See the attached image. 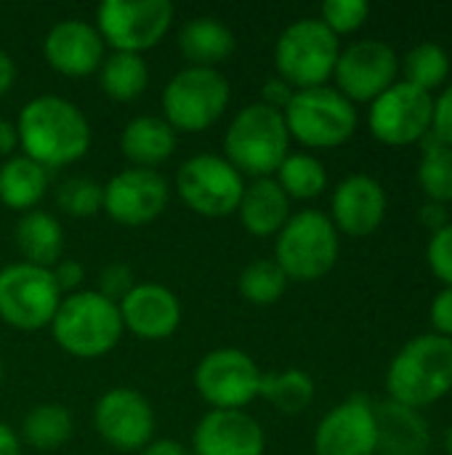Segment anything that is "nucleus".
I'll return each instance as SVG.
<instances>
[{"instance_id":"nucleus-1","label":"nucleus","mask_w":452,"mask_h":455,"mask_svg":"<svg viewBox=\"0 0 452 455\" xmlns=\"http://www.w3.org/2000/svg\"><path fill=\"white\" fill-rule=\"evenodd\" d=\"M16 133L19 149L45 171L83 160L93 141L85 112L56 93L29 99L16 117Z\"/></svg>"},{"instance_id":"nucleus-2","label":"nucleus","mask_w":452,"mask_h":455,"mask_svg":"<svg viewBox=\"0 0 452 455\" xmlns=\"http://www.w3.org/2000/svg\"><path fill=\"white\" fill-rule=\"evenodd\" d=\"M452 392V339L421 333L402 344L386 368V395L410 411L437 405Z\"/></svg>"},{"instance_id":"nucleus-3","label":"nucleus","mask_w":452,"mask_h":455,"mask_svg":"<svg viewBox=\"0 0 452 455\" xmlns=\"http://www.w3.org/2000/svg\"><path fill=\"white\" fill-rule=\"evenodd\" d=\"M125 328L115 301L104 299L99 291H77L61 299L53 320L51 336L61 352L77 360H99L109 355Z\"/></svg>"},{"instance_id":"nucleus-4","label":"nucleus","mask_w":452,"mask_h":455,"mask_svg":"<svg viewBox=\"0 0 452 455\" xmlns=\"http://www.w3.org/2000/svg\"><path fill=\"white\" fill-rule=\"evenodd\" d=\"M290 155V133L282 112L253 101L245 104L224 133V157L250 179H269Z\"/></svg>"},{"instance_id":"nucleus-5","label":"nucleus","mask_w":452,"mask_h":455,"mask_svg":"<svg viewBox=\"0 0 452 455\" xmlns=\"http://www.w3.org/2000/svg\"><path fill=\"white\" fill-rule=\"evenodd\" d=\"M341 253V235L330 216L304 208L288 219L274 237V261L290 283H317L333 272Z\"/></svg>"},{"instance_id":"nucleus-6","label":"nucleus","mask_w":452,"mask_h":455,"mask_svg":"<svg viewBox=\"0 0 452 455\" xmlns=\"http://www.w3.org/2000/svg\"><path fill=\"white\" fill-rule=\"evenodd\" d=\"M229 99L232 85L218 67H184L165 83L160 104L176 133H202L221 120Z\"/></svg>"},{"instance_id":"nucleus-7","label":"nucleus","mask_w":452,"mask_h":455,"mask_svg":"<svg viewBox=\"0 0 452 455\" xmlns=\"http://www.w3.org/2000/svg\"><path fill=\"white\" fill-rule=\"evenodd\" d=\"M282 117L290 141H298L306 149H338L360 125L357 107L333 85L296 91L282 109Z\"/></svg>"},{"instance_id":"nucleus-8","label":"nucleus","mask_w":452,"mask_h":455,"mask_svg":"<svg viewBox=\"0 0 452 455\" xmlns=\"http://www.w3.org/2000/svg\"><path fill=\"white\" fill-rule=\"evenodd\" d=\"M341 40L317 19L304 16L290 21L274 43V67L290 88H320L333 80Z\"/></svg>"},{"instance_id":"nucleus-9","label":"nucleus","mask_w":452,"mask_h":455,"mask_svg":"<svg viewBox=\"0 0 452 455\" xmlns=\"http://www.w3.org/2000/svg\"><path fill=\"white\" fill-rule=\"evenodd\" d=\"M61 299L64 293L48 267L13 261L0 269V320L13 331L51 328Z\"/></svg>"},{"instance_id":"nucleus-10","label":"nucleus","mask_w":452,"mask_h":455,"mask_svg":"<svg viewBox=\"0 0 452 455\" xmlns=\"http://www.w3.org/2000/svg\"><path fill=\"white\" fill-rule=\"evenodd\" d=\"M176 192L181 203L205 219H226L237 213L245 192V176L224 155H192L176 171Z\"/></svg>"},{"instance_id":"nucleus-11","label":"nucleus","mask_w":452,"mask_h":455,"mask_svg":"<svg viewBox=\"0 0 452 455\" xmlns=\"http://www.w3.org/2000/svg\"><path fill=\"white\" fill-rule=\"evenodd\" d=\"M173 16L170 0H104L96 8V29L112 51L144 56L170 32Z\"/></svg>"},{"instance_id":"nucleus-12","label":"nucleus","mask_w":452,"mask_h":455,"mask_svg":"<svg viewBox=\"0 0 452 455\" xmlns=\"http://www.w3.org/2000/svg\"><path fill=\"white\" fill-rule=\"evenodd\" d=\"M192 379L197 395L210 405V411H245L261 397L264 373L248 352L221 347L197 363Z\"/></svg>"},{"instance_id":"nucleus-13","label":"nucleus","mask_w":452,"mask_h":455,"mask_svg":"<svg viewBox=\"0 0 452 455\" xmlns=\"http://www.w3.org/2000/svg\"><path fill=\"white\" fill-rule=\"evenodd\" d=\"M434 96L397 80L376 101L368 104L370 136L386 147H413L432 133Z\"/></svg>"},{"instance_id":"nucleus-14","label":"nucleus","mask_w":452,"mask_h":455,"mask_svg":"<svg viewBox=\"0 0 452 455\" xmlns=\"http://www.w3.org/2000/svg\"><path fill=\"white\" fill-rule=\"evenodd\" d=\"M333 80L352 104H370L400 80V56L386 40H354L341 48Z\"/></svg>"},{"instance_id":"nucleus-15","label":"nucleus","mask_w":452,"mask_h":455,"mask_svg":"<svg viewBox=\"0 0 452 455\" xmlns=\"http://www.w3.org/2000/svg\"><path fill=\"white\" fill-rule=\"evenodd\" d=\"M96 435L117 453H141L157 429L152 403L128 387H115L104 392L93 405Z\"/></svg>"},{"instance_id":"nucleus-16","label":"nucleus","mask_w":452,"mask_h":455,"mask_svg":"<svg viewBox=\"0 0 452 455\" xmlns=\"http://www.w3.org/2000/svg\"><path fill=\"white\" fill-rule=\"evenodd\" d=\"M170 187L160 171L125 168L104 184V213L123 227H144L168 208Z\"/></svg>"},{"instance_id":"nucleus-17","label":"nucleus","mask_w":452,"mask_h":455,"mask_svg":"<svg viewBox=\"0 0 452 455\" xmlns=\"http://www.w3.org/2000/svg\"><path fill=\"white\" fill-rule=\"evenodd\" d=\"M314 455H378L376 403L365 395L330 408L314 429Z\"/></svg>"},{"instance_id":"nucleus-18","label":"nucleus","mask_w":452,"mask_h":455,"mask_svg":"<svg viewBox=\"0 0 452 455\" xmlns=\"http://www.w3.org/2000/svg\"><path fill=\"white\" fill-rule=\"evenodd\" d=\"M389 211L386 189L368 173H352L341 179L330 197V221L338 235L362 240L381 229Z\"/></svg>"},{"instance_id":"nucleus-19","label":"nucleus","mask_w":452,"mask_h":455,"mask_svg":"<svg viewBox=\"0 0 452 455\" xmlns=\"http://www.w3.org/2000/svg\"><path fill=\"white\" fill-rule=\"evenodd\" d=\"M43 56L64 77H88L107 59V43L96 24L83 19L56 21L43 40Z\"/></svg>"},{"instance_id":"nucleus-20","label":"nucleus","mask_w":452,"mask_h":455,"mask_svg":"<svg viewBox=\"0 0 452 455\" xmlns=\"http://www.w3.org/2000/svg\"><path fill=\"white\" fill-rule=\"evenodd\" d=\"M123 328L144 341L170 339L184 317L178 296L160 283H136V288L117 304Z\"/></svg>"},{"instance_id":"nucleus-21","label":"nucleus","mask_w":452,"mask_h":455,"mask_svg":"<svg viewBox=\"0 0 452 455\" xmlns=\"http://www.w3.org/2000/svg\"><path fill=\"white\" fill-rule=\"evenodd\" d=\"M192 455H264L266 432L248 411H208L192 432Z\"/></svg>"},{"instance_id":"nucleus-22","label":"nucleus","mask_w":452,"mask_h":455,"mask_svg":"<svg viewBox=\"0 0 452 455\" xmlns=\"http://www.w3.org/2000/svg\"><path fill=\"white\" fill-rule=\"evenodd\" d=\"M240 224L245 227L248 235L253 237H277L280 229L288 224L293 216L290 211V197L282 192V187L269 179H250L245 184L242 200L237 205Z\"/></svg>"},{"instance_id":"nucleus-23","label":"nucleus","mask_w":452,"mask_h":455,"mask_svg":"<svg viewBox=\"0 0 452 455\" xmlns=\"http://www.w3.org/2000/svg\"><path fill=\"white\" fill-rule=\"evenodd\" d=\"M378 455H426L432 448V429L421 411H410L392 400L376 403Z\"/></svg>"},{"instance_id":"nucleus-24","label":"nucleus","mask_w":452,"mask_h":455,"mask_svg":"<svg viewBox=\"0 0 452 455\" xmlns=\"http://www.w3.org/2000/svg\"><path fill=\"white\" fill-rule=\"evenodd\" d=\"M178 136L157 115H139L125 123L120 133V149L133 168H157L176 152Z\"/></svg>"},{"instance_id":"nucleus-25","label":"nucleus","mask_w":452,"mask_h":455,"mask_svg":"<svg viewBox=\"0 0 452 455\" xmlns=\"http://www.w3.org/2000/svg\"><path fill=\"white\" fill-rule=\"evenodd\" d=\"M237 48V37L218 16H194L178 29V51L189 67H213L226 61Z\"/></svg>"},{"instance_id":"nucleus-26","label":"nucleus","mask_w":452,"mask_h":455,"mask_svg":"<svg viewBox=\"0 0 452 455\" xmlns=\"http://www.w3.org/2000/svg\"><path fill=\"white\" fill-rule=\"evenodd\" d=\"M13 243L24 256L21 261L51 269L64 253V229L53 213L35 208L19 216L13 227Z\"/></svg>"},{"instance_id":"nucleus-27","label":"nucleus","mask_w":452,"mask_h":455,"mask_svg":"<svg viewBox=\"0 0 452 455\" xmlns=\"http://www.w3.org/2000/svg\"><path fill=\"white\" fill-rule=\"evenodd\" d=\"M48 171L27 155H13L0 165V203L11 211L29 213L45 197Z\"/></svg>"},{"instance_id":"nucleus-28","label":"nucleus","mask_w":452,"mask_h":455,"mask_svg":"<svg viewBox=\"0 0 452 455\" xmlns=\"http://www.w3.org/2000/svg\"><path fill=\"white\" fill-rule=\"evenodd\" d=\"M450 69V53L434 40H424V43L413 45L400 59V75H402L400 80L408 85H416L418 91H426L432 96H437L445 88Z\"/></svg>"},{"instance_id":"nucleus-29","label":"nucleus","mask_w":452,"mask_h":455,"mask_svg":"<svg viewBox=\"0 0 452 455\" xmlns=\"http://www.w3.org/2000/svg\"><path fill=\"white\" fill-rule=\"evenodd\" d=\"M99 85L115 101H136L149 85V67L141 53L112 51L99 67Z\"/></svg>"},{"instance_id":"nucleus-30","label":"nucleus","mask_w":452,"mask_h":455,"mask_svg":"<svg viewBox=\"0 0 452 455\" xmlns=\"http://www.w3.org/2000/svg\"><path fill=\"white\" fill-rule=\"evenodd\" d=\"M72 432H75L72 413L64 405H59V403H43V405H35L21 419L19 437L29 448L51 453V451H59L61 445H67Z\"/></svg>"},{"instance_id":"nucleus-31","label":"nucleus","mask_w":452,"mask_h":455,"mask_svg":"<svg viewBox=\"0 0 452 455\" xmlns=\"http://www.w3.org/2000/svg\"><path fill=\"white\" fill-rule=\"evenodd\" d=\"M317 387L314 379L301 368H288L280 373H264L261 379V397L285 416H298L314 403Z\"/></svg>"},{"instance_id":"nucleus-32","label":"nucleus","mask_w":452,"mask_h":455,"mask_svg":"<svg viewBox=\"0 0 452 455\" xmlns=\"http://www.w3.org/2000/svg\"><path fill=\"white\" fill-rule=\"evenodd\" d=\"M274 181L293 200H317L328 189V168L312 152H290L274 173Z\"/></svg>"},{"instance_id":"nucleus-33","label":"nucleus","mask_w":452,"mask_h":455,"mask_svg":"<svg viewBox=\"0 0 452 455\" xmlns=\"http://www.w3.org/2000/svg\"><path fill=\"white\" fill-rule=\"evenodd\" d=\"M418 187L429 203H452V149L432 133L421 141V160L416 171Z\"/></svg>"},{"instance_id":"nucleus-34","label":"nucleus","mask_w":452,"mask_h":455,"mask_svg":"<svg viewBox=\"0 0 452 455\" xmlns=\"http://www.w3.org/2000/svg\"><path fill=\"white\" fill-rule=\"evenodd\" d=\"M288 277L285 272L277 267L274 259H258V261H250L242 272H240V280H237V288L242 293V299L253 307H272L277 304L285 291H288Z\"/></svg>"},{"instance_id":"nucleus-35","label":"nucleus","mask_w":452,"mask_h":455,"mask_svg":"<svg viewBox=\"0 0 452 455\" xmlns=\"http://www.w3.org/2000/svg\"><path fill=\"white\" fill-rule=\"evenodd\" d=\"M56 205L72 219H91L104 211V184L85 176H72L59 184Z\"/></svg>"},{"instance_id":"nucleus-36","label":"nucleus","mask_w":452,"mask_h":455,"mask_svg":"<svg viewBox=\"0 0 452 455\" xmlns=\"http://www.w3.org/2000/svg\"><path fill=\"white\" fill-rule=\"evenodd\" d=\"M370 16V5L365 0H328L320 8V21L341 40L344 35H354L365 27Z\"/></svg>"},{"instance_id":"nucleus-37","label":"nucleus","mask_w":452,"mask_h":455,"mask_svg":"<svg viewBox=\"0 0 452 455\" xmlns=\"http://www.w3.org/2000/svg\"><path fill=\"white\" fill-rule=\"evenodd\" d=\"M426 264L429 272L442 283V288H452V221L440 232L429 235Z\"/></svg>"},{"instance_id":"nucleus-38","label":"nucleus","mask_w":452,"mask_h":455,"mask_svg":"<svg viewBox=\"0 0 452 455\" xmlns=\"http://www.w3.org/2000/svg\"><path fill=\"white\" fill-rule=\"evenodd\" d=\"M136 288V277H133V269L123 261H112L107 264L101 272H99V293L115 304H120L131 291Z\"/></svg>"},{"instance_id":"nucleus-39","label":"nucleus","mask_w":452,"mask_h":455,"mask_svg":"<svg viewBox=\"0 0 452 455\" xmlns=\"http://www.w3.org/2000/svg\"><path fill=\"white\" fill-rule=\"evenodd\" d=\"M432 136L440 139L445 147L452 149V83L445 85L434 96V120H432Z\"/></svg>"},{"instance_id":"nucleus-40","label":"nucleus","mask_w":452,"mask_h":455,"mask_svg":"<svg viewBox=\"0 0 452 455\" xmlns=\"http://www.w3.org/2000/svg\"><path fill=\"white\" fill-rule=\"evenodd\" d=\"M429 323L432 333L452 339V288H442L429 307Z\"/></svg>"},{"instance_id":"nucleus-41","label":"nucleus","mask_w":452,"mask_h":455,"mask_svg":"<svg viewBox=\"0 0 452 455\" xmlns=\"http://www.w3.org/2000/svg\"><path fill=\"white\" fill-rule=\"evenodd\" d=\"M51 272H53V280H56V285H59V291H61L64 296L77 293V288H80V283H83V277H85L83 264L75 261V259H59V261L51 267Z\"/></svg>"},{"instance_id":"nucleus-42","label":"nucleus","mask_w":452,"mask_h":455,"mask_svg":"<svg viewBox=\"0 0 452 455\" xmlns=\"http://www.w3.org/2000/svg\"><path fill=\"white\" fill-rule=\"evenodd\" d=\"M293 93H296V88H290L282 77L274 75V77H269V80L264 83V88H261V104H266V107L282 112V109L290 104Z\"/></svg>"},{"instance_id":"nucleus-43","label":"nucleus","mask_w":452,"mask_h":455,"mask_svg":"<svg viewBox=\"0 0 452 455\" xmlns=\"http://www.w3.org/2000/svg\"><path fill=\"white\" fill-rule=\"evenodd\" d=\"M418 221H421V227H424V229H429V235L440 232L442 227H448V224H450L448 205H440V203H429V200H426V203L418 208Z\"/></svg>"},{"instance_id":"nucleus-44","label":"nucleus","mask_w":452,"mask_h":455,"mask_svg":"<svg viewBox=\"0 0 452 455\" xmlns=\"http://www.w3.org/2000/svg\"><path fill=\"white\" fill-rule=\"evenodd\" d=\"M19 149V133H16V123L0 117V157L8 160L13 157Z\"/></svg>"},{"instance_id":"nucleus-45","label":"nucleus","mask_w":452,"mask_h":455,"mask_svg":"<svg viewBox=\"0 0 452 455\" xmlns=\"http://www.w3.org/2000/svg\"><path fill=\"white\" fill-rule=\"evenodd\" d=\"M139 455H192V451L178 440H152Z\"/></svg>"},{"instance_id":"nucleus-46","label":"nucleus","mask_w":452,"mask_h":455,"mask_svg":"<svg viewBox=\"0 0 452 455\" xmlns=\"http://www.w3.org/2000/svg\"><path fill=\"white\" fill-rule=\"evenodd\" d=\"M16 83V61L0 48V99L13 88Z\"/></svg>"},{"instance_id":"nucleus-47","label":"nucleus","mask_w":452,"mask_h":455,"mask_svg":"<svg viewBox=\"0 0 452 455\" xmlns=\"http://www.w3.org/2000/svg\"><path fill=\"white\" fill-rule=\"evenodd\" d=\"M0 455H21V437L5 421H0Z\"/></svg>"},{"instance_id":"nucleus-48","label":"nucleus","mask_w":452,"mask_h":455,"mask_svg":"<svg viewBox=\"0 0 452 455\" xmlns=\"http://www.w3.org/2000/svg\"><path fill=\"white\" fill-rule=\"evenodd\" d=\"M442 445H445V453L452 455V424L445 429V437H442Z\"/></svg>"},{"instance_id":"nucleus-49","label":"nucleus","mask_w":452,"mask_h":455,"mask_svg":"<svg viewBox=\"0 0 452 455\" xmlns=\"http://www.w3.org/2000/svg\"><path fill=\"white\" fill-rule=\"evenodd\" d=\"M3 379H5V365H3V357H0V384H3Z\"/></svg>"}]
</instances>
